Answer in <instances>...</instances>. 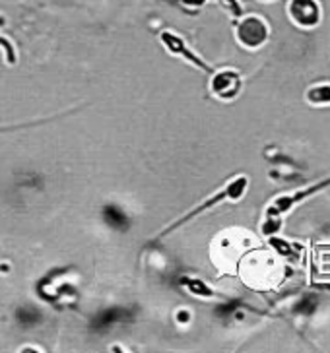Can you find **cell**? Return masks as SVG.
<instances>
[{"label": "cell", "mask_w": 330, "mask_h": 353, "mask_svg": "<svg viewBox=\"0 0 330 353\" xmlns=\"http://www.w3.org/2000/svg\"><path fill=\"white\" fill-rule=\"evenodd\" d=\"M212 92L217 99L229 101L239 94L241 90V76L235 70H222L212 78Z\"/></svg>", "instance_id": "cell-3"}, {"label": "cell", "mask_w": 330, "mask_h": 353, "mask_svg": "<svg viewBox=\"0 0 330 353\" xmlns=\"http://www.w3.org/2000/svg\"><path fill=\"white\" fill-rule=\"evenodd\" d=\"M307 99L311 103H330V85H315L311 88Z\"/></svg>", "instance_id": "cell-5"}, {"label": "cell", "mask_w": 330, "mask_h": 353, "mask_svg": "<svg viewBox=\"0 0 330 353\" xmlns=\"http://www.w3.org/2000/svg\"><path fill=\"white\" fill-rule=\"evenodd\" d=\"M289 16L300 28H313L320 20V6L317 0H289Z\"/></svg>", "instance_id": "cell-2"}, {"label": "cell", "mask_w": 330, "mask_h": 353, "mask_svg": "<svg viewBox=\"0 0 330 353\" xmlns=\"http://www.w3.org/2000/svg\"><path fill=\"white\" fill-rule=\"evenodd\" d=\"M162 41H164L165 47H167V49H169L171 52H175V54H183L186 61H191V63L196 64V66H200V68H206V70H208L206 64L202 63L200 59H196L195 54H193V52L186 49L185 41H183L181 37H177L175 33L164 32V33H162Z\"/></svg>", "instance_id": "cell-4"}, {"label": "cell", "mask_w": 330, "mask_h": 353, "mask_svg": "<svg viewBox=\"0 0 330 353\" xmlns=\"http://www.w3.org/2000/svg\"><path fill=\"white\" fill-rule=\"evenodd\" d=\"M237 39L249 49H257L269 39V26L258 16H247L237 26Z\"/></svg>", "instance_id": "cell-1"}]
</instances>
